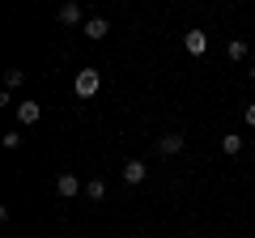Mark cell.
Masks as SVG:
<instances>
[{
    "mask_svg": "<svg viewBox=\"0 0 255 238\" xmlns=\"http://www.w3.org/2000/svg\"><path fill=\"white\" fill-rule=\"evenodd\" d=\"M73 90H77V98H94V94L102 90L98 68H81V73H77V81H73Z\"/></svg>",
    "mask_w": 255,
    "mask_h": 238,
    "instance_id": "cell-1",
    "label": "cell"
},
{
    "mask_svg": "<svg viewBox=\"0 0 255 238\" xmlns=\"http://www.w3.org/2000/svg\"><path fill=\"white\" fill-rule=\"evenodd\" d=\"M183 47H187V55H204L209 51V34L204 30H187L183 34Z\"/></svg>",
    "mask_w": 255,
    "mask_h": 238,
    "instance_id": "cell-2",
    "label": "cell"
},
{
    "mask_svg": "<svg viewBox=\"0 0 255 238\" xmlns=\"http://www.w3.org/2000/svg\"><path fill=\"white\" fill-rule=\"evenodd\" d=\"M183 145H187L183 132H166V136L157 140V153H162V157H174V153H183Z\"/></svg>",
    "mask_w": 255,
    "mask_h": 238,
    "instance_id": "cell-3",
    "label": "cell"
},
{
    "mask_svg": "<svg viewBox=\"0 0 255 238\" xmlns=\"http://www.w3.org/2000/svg\"><path fill=\"white\" fill-rule=\"evenodd\" d=\"M38 119H43V107H38V102H17V123H26V128H30V123H38Z\"/></svg>",
    "mask_w": 255,
    "mask_h": 238,
    "instance_id": "cell-4",
    "label": "cell"
},
{
    "mask_svg": "<svg viewBox=\"0 0 255 238\" xmlns=\"http://www.w3.org/2000/svg\"><path fill=\"white\" fill-rule=\"evenodd\" d=\"M55 192H60L64 200H73V196L81 192V179H77V174H68V170H64L60 179H55Z\"/></svg>",
    "mask_w": 255,
    "mask_h": 238,
    "instance_id": "cell-5",
    "label": "cell"
},
{
    "mask_svg": "<svg viewBox=\"0 0 255 238\" xmlns=\"http://www.w3.org/2000/svg\"><path fill=\"white\" fill-rule=\"evenodd\" d=\"M107 17H90V21H85V26H81V34L85 38H94V43H98V38H107Z\"/></svg>",
    "mask_w": 255,
    "mask_h": 238,
    "instance_id": "cell-6",
    "label": "cell"
},
{
    "mask_svg": "<svg viewBox=\"0 0 255 238\" xmlns=\"http://www.w3.org/2000/svg\"><path fill=\"white\" fill-rule=\"evenodd\" d=\"M145 174H149L145 162H128L124 166V183H145Z\"/></svg>",
    "mask_w": 255,
    "mask_h": 238,
    "instance_id": "cell-7",
    "label": "cell"
},
{
    "mask_svg": "<svg viewBox=\"0 0 255 238\" xmlns=\"http://www.w3.org/2000/svg\"><path fill=\"white\" fill-rule=\"evenodd\" d=\"M60 21H64V26H85V21H81V9H77L73 0H68V4H60Z\"/></svg>",
    "mask_w": 255,
    "mask_h": 238,
    "instance_id": "cell-8",
    "label": "cell"
},
{
    "mask_svg": "<svg viewBox=\"0 0 255 238\" xmlns=\"http://www.w3.org/2000/svg\"><path fill=\"white\" fill-rule=\"evenodd\" d=\"M221 153H226V157L243 153V136H234V132H230V136H221Z\"/></svg>",
    "mask_w": 255,
    "mask_h": 238,
    "instance_id": "cell-9",
    "label": "cell"
},
{
    "mask_svg": "<svg viewBox=\"0 0 255 238\" xmlns=\"http://www.w3.org/2000/svg\"><path fill=\"white\" fill-rule=\"evenodd\" d=\"M85 196H90V200H102V196H107V183H102V179H90V183H85Z\"/></svg>",
    "mask_w": 255,
    "mask_h": 238,
    "instance_id": "cell-10",
    "label": "cell"
},
{
    "mask_svg": "<svg viewBox=\"0 0 255 238\" xmlns=\"http://www.w3.org/2000/svg\"><path fill=\"white\" fill-rule=\"evenodd\" d=\"M230 60H247V43L243 38H230Z\"/></svg>",
    "mask_w": 255,
    "mask_h": 238,
    "instance_id": "cell-11",
    "label": "cell"
},
{
    "mask_svg": "<svg viewBox=\"0 0 255 238\" xmlns=\"http://www.w3.org/2000/svg\"><path fill=\"white\" fill-rule=\"evenodd\" d=\"M21 81H26V73H21V68H9V73H4V85H9V90H17Z\"/></svg>",
    "mask_w": 255,
    "mask_h": 238,
    "instance_id": "cell-12",
    "label": "cell"
},
{
    "mask_svg": "<svg viewBox=\"0 0 255 238\" xmlns=\"http://www.w3.org/2000/svg\"><path fill=\"white\" fill-rule=\"evenodd\" d=\"M21 145V132H4V149H17Z\"/></svg>",
    "mask_w": 255,
    "mask_h": 238,
    "instance_id": "cell-13",
    "label": "cell"
},
{
    "mask_svg": "<svg viewBox=\"0 0 255 238\" xmlns=\"http://www.w3.org/2000/svg\"><path fill=\"white\" fill-rule=\"evenodd\" d=\"M243 119H247V128H255V102H251V107L243 111Z\"/></svg>",
    "mask_w": 255,
    "mask_h": 238,
    "instance_id": "cell-14",
    "label": "cell"
},
{
    "mask_svg": "<svg viewBox=\"0 0 255 238\" xmlns=\"http://www.w3.org/2000/svg\"><path fill=\"white\" fill-rule=\"evenodd\" d=\"M247 73H251V81H255V64H251V68H247Z\"/></svg>",
    "mask_w": 255,
    "mask_h": 238,
    "instance_id": "cell-15",
    "label": "cell"
}]
</instances>
